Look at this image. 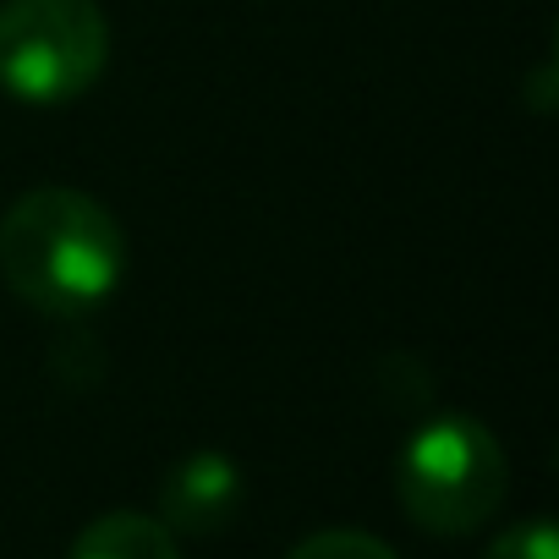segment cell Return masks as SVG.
<instances>
[{"label":"cell","instance_id":"cell-2","mask_svg":"<svg viewBox=\"0 0 559 559\" xmlns=\"http://www.w3.org/2000/svg\"><path fill=\"white\" fill-rule=\"evenodd\" d=\"M395 493L412 526L433 537H466L499 515L510 493V461L488 423L461 412L428 417L395 461Z\"/></svg>","mask_w":559,"mask_h":559},{"label":"cell","instance_id":"cell-1","mask_svg":"<svg viewBox=\"0 0 559 559\" xmlns=\"http://www.w3.org/2000/svg\"><path fill=\"white\" fill-rule=\"evenodd\" d=\"M0 274L34 313H94L127 280V230L78 187H34L0 214Z\"/></svg>","mask_w":559,"mask_h":559},{"label":"cell","instance_id":"cell-4","mask_svg":"<svg viewBox=\"0 0 559 559\" xmlns=\"http://www.w3.org/2000/svg\"><path fill=\"white\" fill-rule=\"evenodd\" d=\"M241 510V466L225 450H192L159 477V521L181 537H209Z\"/></svg>","mask_w":559,"mask_h":559},{"label":"cell","instance_id":"cell-3","mask_svg":"<svg viewBox=\"0 0 559 559\" xmlns=\"http://www.w3.org/2000/svg\"><path fill=\"white\" fill-rule=\"evenodd\" d=\"M110 61L99 0H7L0 7V88L23 105L83 99Z\"/></svg>","mask_w":559,"mask_h":559},{"label":"cell","instance_id":"cell-6","mask_svg":"<svg viewBox=\"0 0 559 559\" xmlns=\"http://www.w3.org/2000/svg\"><path fill=\"white\" fill-rule=\"evenodd\" d=\"M286 559H401L384 537L373 532H357V526H330V532H313L302 537Z\"/></svg>","mask_w":559,"mask_h":559},{"label":"cell","instance_id":"cell-7","mask_svg":"<svg viewBox=\"0 0 559 559\" xmlns=\"http://www.w3.org/2000/svg\"><path fill=\"white\" fill-rule=\"evenodd\" d=\"M483 559H559V532L548 515H532V521H515L510 532H499Z\"/></svg>","mask_w":559,"mask_h":559},{"label":"cell","instance_id":"cell-5","mask_svg":"<svg viewBox=\"0 0 559 559\" xmlns=\"http://www.w3.org/2000/svg\"><path fill=\"white\" fill-rule=\"evenodd\" d=\"M67 559H181V548H176V532L159 515L110 510V515H99L78 532Z\"/></svg>","mask_w":559,"mask_h":559}]
</instances>
